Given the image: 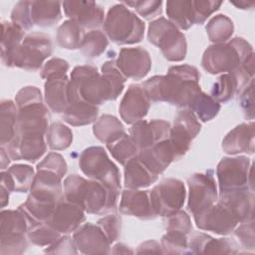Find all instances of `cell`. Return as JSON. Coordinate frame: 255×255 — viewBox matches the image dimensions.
Masks as SVG:
<instances>
[{"label":"cell","mask_w":255,"mask_h":255,"mask_svg":"<svg viewBox=\"0 0 255 255\" xmlns=\"http://www.w3.org/2000/svg\"><path fill=\"white\" fill-rule=\"evenodd\" d=\"M199 78L200 75L193 66H172L166 75L149 78L142 88L150 102H166L178 108L189 109L201 93Z\"/></svg>","instance_id":"cell-1"},{"label":"cell","mask_w":255,"mask_h":255,"mask_svg":"<svg viewBox=\"0 0 255 255\" xmlns=\"http://www.w3.org/2000/svg\"><path fill=\"white\" fill-rule=\"evenodd\" d=\"M70 82L82 100L100 106L119 98L125 88L126 78L118 69L116 61H108L102 66V74L93 66L75 67Z\"/></svg>","instance_id":"cell-2"},{"label":"cell","mask_w":255,"mask_h":255,"mask_svg":"<svg viewBox=\"0 0 255 255\" xmlns=\"http://www.w3.org/2000/svg\"><path fill=\"white\" fill-rule=\"evenodd\" d=\"M120 192L97 181L71 174L64 180V197L90 214H106L117 208Z\"/></svg>","instance_id":"cell-3"},{"label":"cell","mask_w":255,"mask_h":255,"mask_svg":"<svg viewBox=\"0 0 255 255\" xmlns=\"http://www.w3.org/2000/svg\"><path fill=\"white\" fill-rule=\"evenodd\" d=\"M253 54L252 46L243 38L209 46L203 53L201 66L209 74L229 73L241 67Z\"/></svg>","instance_id":"cell-4"},{"label":"cell","mask_w":255,"mask_h":255,"mask_svg":"<svg viewBox=\"0 0 255 255\" xmlns=\"http://www.w3.org/2000/svg\"><path fill=\"white\" fill-rule=\"evenodd\" d=\"M144 22L123 3L112 6L105 18L104 30L112 42L131 45L142 40Z\"/></svg>","instance_id":"cell-5"},{"label":"cell","mask_w":255,"mask_h":255,"mask_svg":"<svg viewBox=\"0 0 255 255\" xmlns=\"http://www.w3.org/2000/svg\"><path fill=\"white\" fill-rule=\"evenodd\" d=\"M52 54L51 38L44 33L34 32L25 36L22 43L2 63L9 68L17 67L27 71H36Z\"/></svg>","instance_id":"cell-6"},{"label":"cell","mask_w":255,"mask_h":255,"mask_svg":"<svg viewBox=\"0 0 255 255\" xmlns=\"http://www.w3.org/2000/svg\"><path fill=\"white\" fill-rule=\"evenodd\" d=\"M147 38L149 43L161 51L166 60L180 62L185 59L187 52L185 36L164 17H159L149 23Z\"/></svg>","instance_id":"cell-7"},{"label":"cell","mask_w":255,"mask_h":255,"mask_svg":"<svg viewBox=\"0 0 255 255\" xmlns=\"http://www.w3.org/2000/svg\"><path fill=\"white\" fill-rule=\"evenodd\" d=\"M79 165L85 175L117 191L121 189L120 170L102 146H90L80 155Z\"/></svg>","instance_id":"cell-8"},{"label":"cell","mask_w":255,"mask_h":255,"mask_svg":"<svg viewBox=\"0 0 255 255\" xmlns=\"http://www.w3.org/2000/svg\"><path fill=\"white\" fill-rule=\"evenodd\" d=\"M29 221L22 210L1 211L0 253L22 254L26 250Z\"/></svg>","instance_id":"cell-9"},{"label":"cell","mask_w":255,"mask_h":255,"mask_svg":"<svg viewBox=\"0 0 255 255\" xmlns=\"http://www.w3.org/2000/svg\"><path fill=\"white\" fill-rule=\"evenodd\" d=\"M252 163L247 156L223 157L216 168L220 192L239 189L253 191Z\"/></svg>","instance_id":"cell-10"},{"label":"cell","mask_w":255,"mask_h":255,"mask_svg":"<svg viewBox=\"0 0 255 255\" xmlns=\"http://www.w3.org/2000/svg\"><path fill=\"white\" fill-rule=\"evenodd\" d=\"M149 191L156 216L167 217L180 210L184 204L186 191L180 179H163Z\"/></svg>","instance_id":"cell-11"},{"label":"cell","mask_w":255,"mask_h":255,"mask_svg":"<svg viewBox=\"0 0 255 255\" xmlns=\"http://www.w3.org/2000/svg\"><path fill=\"white\" fill-rule=\"evenodd\" d=\"M200 128L201 125L198 119L189 109L182 110L176 115L168 136L174 149L176 160L189 150L191 142L200 131Z\"/></svg>","instance_id":"cell-12"},{"label":"cell","mask_w":255,"mask_h":255,"mask_svg":"<svg viewBox=\"0 0 255 255\" xmlns=\"http://www.w3.org/2000/svg\"><path fill=\"white\" fill-rule=\"evenodd\" d=\"M188 209L194 215L214 204L218 199L215 179L211 170L194 173L188 181Z\"/></svg>","instance_id":"cell-13"},{"label":"cell","mask_w":255,"mask_h":255,"mask_svg":"<svg viewBox=\"0 0 255 255\" xmlns=\"http://www.w3.org/2000/svg\"><path fill=\"white\" fill-rule=\"evenodd\" d=\"M196 226L218 235L230 234L239 223L233 213L220 201L193 215Z\"/></svg>","instance_id":"cell-14"},{"label":"cell","mask_w":255,"mask_h":255,"mask_svg":"<svg viewBox=\"0 0 255 255\" xmlns=\"http://www.w3.org/2000/svg\"><path fill=\"white\" fill-rule=\"evenodd\" d=\"M86 220L85 211L79 205L67 200L64 195L58 200L51 217L45 222L61 234L75 232Z\"/></svg>","instance_id":"cell-15"},{"label":"cell","mask_w":255,"mask_h":255,"mask_svg":"<svg viewBox=\"0 0 255 255\" xmlns=\"http://www.w3.org/2000/svg\"><path fill=\"white\" fill-rule=\"evenodd\" d=\"M116 65L126 79L141 80L151 68V59L148 52L141 47L123 48Z\"/></svg>","instance_id":"cell-16"},{"label":"cell","mask_w":255,"mask_h":255,"mask_svg":"<svg viewBox=\"0 0 255 255\" xmlns=\"http://www.w3.org/2000/svg\"><path fill=\"white\" fill-rule=\"evenodd\" d=\"M48 109L43 102L18 108L16 134H45L48 130Z\"/></svg>","instance_id":"cell-17"},{"label":"cell","mask_w":255,"mask_h":255,"mask_svg":"<svg viewBox=\"0 0 255 255\" xmlns=\"http://www.w3.org/2000/svg\"><path fill=\"white\" fill-rule=\"evenodd\" d=\"M170 128V124L164 120H141L131 126L129 135L141 150L168 138Z\"/></svg>","instance_id":"cell-18"},{"label":"cell","mask_w":255,"mask_h":255,"mask_svg":"<svg viewBox=\"0 0 255 255\" xmlns=\"http://www.w3.org/2000/svg\"><path fill=\"white\" fill-rule=\"evenodd\" d=\"M64 12L70 20L75 21L84 29H95L105 22L104 9L94 1H64Z\"/></svg>","instance_id":"cell-19"},{"label":"cell","mask_w":255,"mask_h":255,"mask_svg":"<svg viewBox=\"0 0 255 255\" xmlns=\"http://www.w3.org/2000/svg\"><path fill=\"white\" fill-rule=\"evenodd\" d=\"M150 101L142 86L132 84L128 87L120 104V115L125 123L133 125L148 113Z\"/></svg>","instance_id":"cell-20"},{"label":"cell","mask_w":255,"mask_h":255,"mask_svg":"<svg viewBox=\"0 0 255 255\" xmlns=\"http://www.w3.org/2000/svg\"><path fill=\"white\" fill-rule=\"evenodd\" d=\"M44 91L47 106L52 112L60 115H63L70 104L79 97L67 75L47 80Z\"/></svg>","instance_id":"cell-21"},{"label":"cell","mask_w":255,"mask_h":255,"mask_svg":"<svg viewBox=\"0 0 255 255\" xmlns=\"http://www.w3.org/2000/svg\"><path fill=\"white\" fill-rule=\"evenodd\" d=\"M11 159L35 162L45 153L47 144L44 134L18 135L3 147Z\"/></svg>","instance_id":"cell-22"},{"label":"cell","mask_w":255,"mask_h":255,"mask_svg":"<svg viewBox=\"0 0 255 255\" xmlns=\"http://www.w3.org/2000/svg\"><path fill=\"white\" fill-rule=\"evenodd\" d=\"M76 248L84 254L109 253L111 242L98 224L85 223L73 234Z\"/></svg>","instance_id":"cell-23"},{"label":"cell","mask_w":255,"mask_h":255,"mask_svg":"<svg viewBox=\"0 0 255 255\" xmlns=\"http://www.w3.org/2000/svg\"><path fill=\"white\" fill-rule=\"evenodd\" d=\"M120 211L141 220H148L156 217L151 203L149 190L125 189L121 196Z\"/></svg>","instance_id":"cell-24"},{"label":"cell","mask_w":255,"mask_h":255,"mask_svg":"<svg viewBox=\"0 0 255 255\" xmlns=\"http://www.w3.org/2000/svg\"><path fill=\"white\" fill-rule=\"evenodd\" d=\"M30 195L52 202H58L62 197V176L52 170L36 168Z\"/></svg>","instance_id":"cell-25"},{"label":"cell","mask_w":255,"mask_h":255,"mask_svg":"<svg viewBox=\"0 0 255 255\" xmlns=\"http://www.w3.org/2000/svg\"><path fill=\"white\" fill-rule=\"evenodd\" d=\"M137 157L156 175L162 173L173 160H176L174 149L168 138L139 150Z\"/></svg>","instance_id":"cell-26"},{"label":"cell","mask_w":255,"mask_h":255,"mask_svg":"<svg viewBox=\"0 0 255 255\" xmlns=\"http://www.w3.org/2000/svg\"><path fill=\"white\" fill-rule=\"evenodd\" d=\"M218 201L230 209L239 223L253 220L254 192L248 188L220 192Z\"/></svg>","instance_id":"cell-27"},{"label":"cell","mask_w":255,"mask_h":255,"mask_svg":"<svg viewBox=\"0 0 255 255\" xmlns=\"http://www.w3.org/2000/svg\"><path fill=\"white\" fill-rule=\"evenodd\" d=\"M222 149L228 154L254 153V123H244L227 133L222 140Z\"/></svg>","instance_id":"cell-28"},{"label":"cell","mask_w":255,"mask_h":255,"mask_svg":"<svg viewBox=\"0 0 255 255\" xmlns=\"http://www.w3.org/2000/svg\"><path fill=\"white\" fill-rule=\"evenodd\" d=\"M188 253L195 254H235L237 244L230 238L215 239L203 232L193 233L188 243Z\"/></svg>","instance_id":"cell-29"},{"label":"cell","mask_w":255,"mask_h":255,"mask_svg":"<svg viewBox=\"0 0 255 255\" xmlns=\"http://www.w3.org/2000/svg\"><path fill=\"white\" fill-rule=\"evenodd\" d=\"M35 177L34 169L28 164H14L1 171L0 188L11 192H27Z\"/></svg>","instance_id":"cell-30"},{"label":"cell","mask_w":255,"mask_h":255,"mask_svg":"<svg viewBox=\"0 0 255 255\" xmlns=\"http://www.w3.org/2000/svg\"><path fill=\"white\" fill-rule=\"evenodd\" d=\"M158 175L149 170L136 156L125 165V186L131 189H139L155 182Z\"/></svg>","instance_id":"cell-31"},{"label":"cell","mask_w":255,"mask_h":255,"mask_svg":"<svg viewBox=\"0 0 255 255\" xmlns=\"http://www.w3.org/2000/svg\"><path fill=\"white\" fill-rule=\"evenodd\" d=\"M99 115V109L80 97L76 98L62 115V119L73 127L86 126L94 123Z\"/></svg>","instance_id":"cell-32"},{"label":"cell","mask_w":255,"mask_h":255,"mask_svg":"<svg viewBox=\"0 0 255 255\" xmlns=\"http://www.w3.org/2000/svg\"><path fill=\"white\" fill-rule=\"evenodd\" d=\"M61 4L58 1H31V18L34 25L51 27L60 21Z\"/></svg>","instance_id":"cell-33"},{"label":"cell","mask_w":255,"mask_h":255,"mask_svg":"<svg viewBox=\"0 0 255 255\" xmlns=\"http://www.w3.org/2000/svg\"><path fill=\"white\" fill-rule=\"evenodd\" d=\"M166 14L169 21L182 30L194 25L193 1L171 0L166 2Z\"/></svg>","instance_id":"cell-34"},{"label":"cell","mask_w":255,"mask_h":255,"mask_svg":"<svg viewBox=\"0 0 255 255\" xmlns=\"http://www.w3.org/2000/svg\"><path fill=\"white\" fill-rule=\"evenodd\" d=\"M18 108L11 100H3L0 109V143L6 146L17 133Z\"/></svg>","instance_id":"cell-35"},{"label":"cell","mask_w":255,"mask_h":255,"mask_svg":"<svg viewBox=\"0 0 255 255\" xmlns=\"http://www.w3.org/2000/svg\"><path fill=\"white\" fill-rule=\"evenodd\" d=\"M93 132L100 141L106 144L117 140L126 133L120 120L112 115H103L95 122Z\"/></svg>","instance_id":"cell-36"},{"label":"cell","mask_w":255,"mask_h":255,"mask_svg":"<svg viewBox=\"0 0 255 255\" xmlns=\"http://www.w3.org/2000/svg\"><path fill=\"white\" fill-rule=\"evenodd\" d=\"M85 35L84 28L69 19L58 28L56 39L58 45L63 49L76 50L80 49Z\"/></svg>","instance_id":"cell-37"},{"label":"cell","mask_w":255,"mask_h":255,"mask_svg":"<svg viewBox=\"0 0 255 255\" xmlns=\"http://www.w3.org/2000/svg\"><path fill=\"white\" fill-rule=\"evenodd\" d=\"M205 29L209 40L215 44H219L225 43L230 39L234 31V25L226 15L218 14L209 20Z\"/></svg>","instance_id":"cell-38"},{"label":"cell","mask_w":255,"mask_h":255,"mask_svg":"<svg viewBox=\"0 0 255 255\" xmlns=\"http://www.w3.org/2000/svg\"><path fill=\"white\" fill-rule=\"evenodd\" d=\"M107 148L113 157L121 164L126 165L129 160L137 156L139 149L129 134H123L117 140L108 143Z\"/></svg>","instance_id":"cell-39"},{"label":"cell","mask_w":255,"mask_h":255,"mask_svg":"<svg viewBox=\"0 0 255 255\" xmlns=\"http://www.w3.org/2000/svg\"><path fill=\"white\" fill-rule=\"evenodd\" d=\"M25 31L12 22L1 23V59L10 55L24 40Z\"/></svg>","instance_id":"cell-40"},{"label":"cell","mask_w":255,"mask_h":255,"mask_svg":"<svg viewBox=\"0 0 255 255\" xmlns=\"http://www.w3.org/2000/svg\"><path fill=\"white\" fill-rule=\"evenodd\" d=\"M189 110L203 123L214 119L220 111V104L211 96L201 92L191 104Z\"/></svg>","instance_id":"cell-41"},{"label":"cell","mask_w":255,"mask_h":255,"mask_svg":"<svg viewBox=\"0 0 255 255\" xmlns=\"http://www.w3.org/2000/svg\"><path fill=\"white\" fill-rule=\"evenodd\" d=\"M46 140L52 150H63L71 145L73 132L62 123H53L46 132Z\"/></svg>","instance_id":"cell-42"},{"label":"cell","mask_w":255,"mask_h":255,"mask_svg":"<svg viewBox=\"0 0 255 255\" xmlns=\"http://www.w3.org/2000/svg\"><path fill=\"white\" fill-rule=\"evenodd\" d=\"M109 41L105 33L100 30H92L85 35L80 50L89 59L100 57L107 49Z\"/></svg>","instance_id":"cell-43"},{"label":"cell","mask_w":255,"mask_h":255,"mask_svg":"<svg viewBox=\"0 0 255 255\" xmlns=\"http://www.w3.org/2000/svg\"><path fill=\"white\" fill-rule=\"evenodd\" d=\"M27 237L34 245L50 246L61 237V233L44 222L29 229Z\"/></svg>","instance_id":"cell-44"},{"label":"cell","mask_w":255,"mask_h":255,"mask_svg":"<svg viewBox=\"0 0 255 255\" xmlns=\"http://www.w3.org/2000/svg\"><path fill=\"white\" fill-rule=\"evenodd\" d=\"M163 253L183 254L188 253V241L186 234L178 231H166L161 238Z\"/></svg>","instance_id":"cell-45"},{"label":"cell","mask_w":255,"mask_h":255,"mask_svg":"<svg viewBox=\"0 0 255 255\" xmlns=\"http://www.w3.org/2000/svg\"><path fill=\"white\" fill-rule=\"evenodd\" d=\"M11 21L23 31H29L34 23L31 18V1H19L11 12Z\"/></svg>","instance_id":"cell-46"},{"label":"cell","mask_w":255,"mask_h":255,"mask_svg":"<svg viewBox=\"0 0 255 255\" xmlns=\"http://www.w3.org/2000/svg\"><path fill=\"white\" fill-rule=\"evenodd\" d=\"M164 227L166 231H178L186 235L192 230L190 218L183 210H178L174 214L164 217Z\"/></svg>","instance_id":"cell-47"},{"label":"cell","mask_w":255,"mask_h":255,"mask_svg":"<svg viewBox=\"0 0 255 255\" xmlns=\"http://www.w3.org/2000/svg\"><path fill=\"white\" fill-rule=\"evenodd\" d=\"M122 3L134 8L138 15L146 20H150L161 13L162 1H125Z\"/></svg>","instance_id":"cell-48"},{"label":"cell","mask_w":255,"mask_h":255,"mask_svg":"<svg viewBox=\"0 0 255 255\" xmlns=\"http://www.w3.org/2000/svg\"><path fill=\"white\" fill-rule=\"evenodd\" d=\"M222 5L221 1L214 0H195L193 1L194 8V24H202L206 19Z\"/></svg>","instance_id":"cell-49"},{"label":"cell","mask_w":255,"mask_h":255,"mask_svg":"<svg viewBox=\"0 0 255 255\" xmlns=\"http://www.w3.org/2000/svg\"><path fill=\"white\" fill-rule=\"evenodd\" d=\"M69 70V63L60 58H52L47 61L40 71L42 79L49 80L65 76Z\"/></svg>","instance_id":"cell-50"},{"label":"cell","mask_w":255,"mask_h":255,"mask_svg":"<svg viewBox=\"0 0 255 255\" xmlns=\"http://www.w3.org/2000/svg\"><path fill=\"white\" fill-rule=\"evenodd\" d=\"M98 225L105 232L109 241L114 243L121 234L122 219L118 214H110L98 221Z\"/></svg>","instance_id":"cell-51"},{"label":"cell","mask_w":255,"mask_h":255,"mask_svg":"<svg viewBox=\"0 0 255 255\" xmlns=\"http://www.w3.org/2000/svg\"><path fill=\"white\" fill-rule=\"evenodd\" d=\"M67 163L65 161V158L57 153V152H51L49 153L40 163H38L37 168H45L52 170L58 174H60L62 177L67 172Z\"/></svg>","instance_id":"cell-52"},{"label":"cell","mask_w":255,"mask_h":255,"mask_svg":"<svg viewBox=\"0 0 255 255\" xmlns=\"http://www.w3.org/2000/svg\"><path fill=\"white\" fill-rule=\"evenodd\" d=\"M41 102H43L41 91L34 86H27L22 88L15 97V103L17 108Z\"/></svg>","instance_id":"cell-53"},{"label":"cell","mask_w":255,"mask_h":255,"mask_svg":"<svg viewBox=\"0 0 255 255\" xmlns=\"http://www.w3.org/2000/svg\"><path fill=\"white\" fill-rule=\"evenodd\" d=\"M235 236L239 239L241 245L244 248H249L251 250L254 249L255 242H254V223L253 220L243 222L239 225V227L235 228L234 230Z\"/></svg>","instance_id":"cell-54"},{"label":"cell","mask_w":255,"mask_h":255,"mask_svg":"<svg viewBox=\"0 0 255 255\" xmlns=\"http://www.w3.org/2000/svg\"><path fill=\"white\" fill-rule=\"evenodd\" d=\"M46 253L52 254H76V246L73 238L70 236H61L56 242L51 244L49 248L45 249Z\"/></svg>","instance_id":"cell-55"},{"label":"cell","mask_w":255,"mask_h":255,"mask_svg":"<svg viewBox=\"0 0 255 255\" xmlns=\"http://www.w3.org/2000/svg\"><path fill=\"white\" fill-rule=\"evenodd\" d=\"M240 105L246 118L253 120V81L243 90L240 97Z\"/></svg>","instance_id":"cell-56"},{"label":"cell","mask_w":255,"mask_h":255,"mask_svg":"<svg viewBox=\"0 0 255 255\" xmlns=\"http://www.w3.org/2000/svg\"><path fill=\"white\" fill-rule=\"evenodd\" d=\"M136 253H163L161 246L154 240H149L141 243L137 250Z\"/></svg>","instance_id":"cell-57"},{"label":"cell","mask_w":255,"mask_h":255,"mask_svg":"<svg viewBox=\"0 0 255 255\" xmlns=\"http://www.w3.org/2000/svg\"><path fill=\"white\" fill-rule=\"evenodd\" d=\"M0 151H1V170H4L9 165L10 156L8 155V153L6 152V150L3 147L0 148Z\"/></svg>","instance_id":"cell-58"},{"label":"cell","mask_w":255,"mask_h":255,"mask_svg":"<svg viewBox=\"0 0 255 255\" xmlns=\"http://www.w3.org/2000/svg\"><path fill=\"white\" fill-rule=\"evenodd\" d=\"M231 4H233L234 6H236L238 9H249V8H252L255 4L254 1H230Z\"/></svg>","instance_id":"cell-59"},{"label":"cell","mask_w":255,"mask_h":255,"mask_svg":"<svg viewBox=\"0 0 255 255\" xmlns=\"http://www.w3.org/2000/svg\"><path fill=\"white\" fill-rule=\"evenodd\" d=\"M112 252H113V253H116V254H119V253H125V254H127V253H132V251L129 250V249L128 248V246H126V245L123 244V243H118V244H116V245L114 246V249L112 250Z\"/></svg>","instance_id":"cell-60"}]
</instances>
